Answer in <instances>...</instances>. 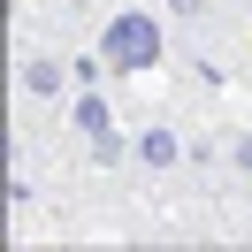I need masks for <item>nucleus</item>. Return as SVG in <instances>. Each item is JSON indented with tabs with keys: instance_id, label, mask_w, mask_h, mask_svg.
<instances>
[{
	"instance_id": "f257e3e1",
	"label": "nucleus",
	"mask_w": 252,
	"mask_h": 252,
	"mask_svg": "<svg viewBox=\"0 0 252 252\" xmlns=\"http://www.w3.org/2000/svg\"><path fill=\"white\" fill-rule=\"evenodd\" d=\"M99 62H107V69H153V62H160L153 16H145V8H123V16L99 31Z\"/></svg>"
},
{
	"instance_id": "f03ea898",
	"label": "nucleus",
	"mask_w": 252,
	"mask_h": 252,
	"mask_svg": "<svg viewBox=\"0 0 252 252\" xmlns=\"http://www.w3.org/2000/svg\"><path fill=\"white\" fill-rule=\"evenodd\" d=\"M16 84H23L31 99H69V69H62V54H38V46L16 62Z\"/></svg>"
},
{
	"instance_id": "7ed1b4c3",
	"label": "nucleus",
	"mask_w": 252,
	"mask_h": 252,
	"mask_svg": "<svg viewBox=\"0 0 252 252\" xmlns=\"http://www.w3.org/2000/svg\"><path fill=\"white\" fill-rule=\"evenodd\" d=\"M138 160H145V168H160V176H168L176 160H184V138H176L168 123H145V130H138Z\"/></svg>"
},
{
	"instance_id": "20e7f679",
	"label": "nucleus",
	"mask_w": 252,
	"mask_h": 252,
	"mask_svg": "<svg viewBox=\"0 0 252 252\" xmlns=\"http://www.w3.org/2000/svg\"><path fill=\"white\" fill-rule=\"evenodd\" d=\"M229 168L252 184V123H245V130H229Z\"/></svg>"
},
{
	"instance_id": "39448f33",
	"label": "nucleus",
	"mask_w": 252,
	"mask_h": 252,
	"mask_svg": "<svg viewBox=\"0 0 252 252\" xmlns=\"http://www.w3.org/2000/svg\"><path fill=\"white\" fill-rule=\"evenodd\" d=\"M168 8H176V16H206V0H168Z\"/></svg>"
}]
</instances>
